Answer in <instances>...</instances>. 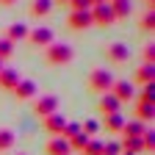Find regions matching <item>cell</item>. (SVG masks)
<instances>
[{
    "mask_svg": "<svg viewBox=\"0 0 155 155\" xmlns=\"http://www.w3.org/2000/svg\"><path fill=\"white\" fill-rule=\"evenodd\" d=\"M86 86H89V91H94V94H108L111 86H114L111 69H91L89 78H86Z\"/></svg>",
    "mask_w": 155,
    "mask_h": 155,
    "instance_id": "obj_1",
    "label": "cell"
},
{
    "mask_svg": "<svg viewBox=\"0 0 155 155\" xmlns=\"http://www.w3.org/2000/svg\"><path fill=\"white\" fill-rule=\"evenodd\" d=\"M72 58H75V50L64 42H53V45L45 47V61L47 64H69Z\"/></svg>",
    "mask_w": 155,
    "mask_h": 155,
    "instance_id": "obj_2",
    "label": "cell"
},
{
    "mask_svg": "<svg viewBox=\"0 0 155 155\" xmlns=\"http://www.w3.org/2000/svg\"><path fill=\"white\" fill-rule=\"evenodd\" d=\"M33 111L42 116H50V114H58V97L55 94H42V97H36L33 100Z\"/></svg>",
    "mask_w": 155,
    "mask_h": 155,
    "instance_id": "obj_3",
    "label": "cell"
},
{
    "mask_svg": "<svg viewBox=\"0 0 155 155\" xmlns=\"http://www.w3.org/2000/svg\"><path fill=\"white\" fill-rule=\"evenodd\" d=\"M91 22L94 25H114V11L108 3H100V6H91Z\"/></svg>",
    "mask_w": 155,
    "mask_h": 155,
    "instance_id": "obj_4",
    "label": "cell"
},
{
    "mask_svg": "<svg viewBox=\"0 0 155 155\" xmlns=\"http://www.w3.org/2000/svg\"><path fill=\"white\" fill-rule=\"evenodd\" d=\"M105 55H108L111 64H125L127 58H130V47H127L125 42H114V45H108Z\"/></svg>",
    "mask_w": 155,
    "mask_h": 155,
    "instance_id": "obj_5",
    "label": "cell"
},
{
    "mask_svg": "<svg viewBox=\"0 0 155 155\" xmlns=\"http://www.w3.org/2000/svg\"><path fill=\"white\" fill-rule=\"evenodd\" d=\"M36 81H31V78H19V83L14 86V97L17 100H33L36 97Z\"/></svg>",
    "mask_w": 155,
    "mask_h": 155,
    "instance_id": "obj_6",
    "label": "cell"
},
{
    "mask_svg": "<svg viewBox=\"0 0 155 155\" xmlns=\"http://www.w3.org/2000/svg\"><path fill=\"white\" fill-rule=\"evenodd\" d=\"M28 42H31L33 47H47V45H53V31L45 28V25H39V28H33V31L28 33Z\"/></svg>",
    "mask_w": 155,
    "mask_h": 155,
    "instance_id": "obj_7",
    "label": "cell"
},
{
    "mask_svg": "<svg viewBox=\"0 0 155 155\" xmlns=\"http://www.w3.org/2000/svg\"><path fill=\"white\" fill-rule=\"evenodd\" d=\"M64 125H67V116H64V114H50V116H45V119H42V127L53 136V139H55V136H61Z\"/></svg>",
    "mask_w": 155,
    "mask_h": 155,
    "instance_id": "obj_8",
    "label": "cell"
},
{
    "mask_svg": "<svg viewBox=\"0 0 155 155\" xmlns=\"http://www.w3.org/2000/svg\"><path fill=\"white\" fill-rule=\"evenodd\" d=\"M67 25H69L72 31L91 28V25H94V22H91V11H69V17H67Z\"/></svg>",
    "mask_w": 155,
    "mask_h": 155,
    "instance_id": "obj_9",
    "label": "cell"
},
{
    "mask_svg": "<svg viewBox=\"0 0 155 155\" xmlns=\"http://www.w3.org/2000/svg\"><path fill=\"white\" fill-rule=\"evenodd\" d=\"M108 94H114L119 103H127L130 97H133V83L130 81H114V86H111Z\"/></svg>",
    "mask_w": 155,
    "mask_h": 155,
    "instance_id": "obj_10",
    "label": "cell"
},
{
    "mask_svg": "<svg viewBox=\"0 0 155 155\" xmlns=\"http://www.w3.org/2000/svg\"><path fill=\"white\" fill-rule=\"evenodd\" d=\"M45 152H47V155H72V147H69V141H67V139L55 136V139H50V141H47Z\"/></svg>",
    "mask_w": 155,
    "mask_h": 155,
    "instance_id": "obj_11",
    "label": "cell"
},
{
    "mask_svg": "<svg viewBox=\"0 0 155 155\" xmlns=\"http://www.w3.org/2000/svg\"><path fill=\"white\" fill-rule=\"evenodd\" d=\"M28 33H31V28L25 22H11L6 31V39L8 42H22V39H28Z\"/></svg>",
    "mask_w": 155,
    "mask_h": 155,
    "instance_id": "obj_12",
    "label": "cell"
},
{
    "mask_svg": "<svg viewBox=\"0 0 155 155\" xmlns=\"http://www.w3.org/2000/svg\"><path fill=\"white\" fill-rule=\"evenodd\" d=\"M17 83H19V72L17 69H0V89L14 91Z\"/></svg>",
    "mask_w": 155,
    "mask_h": 155,
    "instance_id": "obj_13",
    "label": "cell"
},
{
    "mask_svg": "<svg viewBox=\"0 0 155 155\" xmlns=\"http://www.w3.org/2000/svg\"><path fill=\"white\" fill-rule=\"evenodd\" d=\"M111 11H114V19H127L130 17V8H133V3L130 0H111Z\"/></svg>",
    "mask_w": 155,
    "mask_h": 155,
    "instance_id": "obj_14",
    "label": "cell"
},
{
    "mask_svg": "<svg viewBox=\"0 0 155 155\" xmlns=\"http://www.w3.org/2000/svg\"><path fill=\"white\" fill-rule=\"evenodd\" d=\"M119 105H122V103L116 100L114 94H103V97H100V111H103L105 116H111V114H119Z\"/></svg>",
    "mask_w": 155,
    "mask_h": 155,
    "instance_id": "obj_15",
    "label": "cell"
},
{
    "mask_svg": "<svg viewBox=\"0 0 155 155\" xmlns=\"http://www.w3.org/2000/svg\"><path fill=\"white\" fill-rule=\"evenodd\" d=\"M144 130H147V125H144V122L133 119V122H125L122 136H127V139H141V133H144Z\"/></svg>",
    "mask_w": 155,
    "mask_h": 155,
    "instance_id": "obj_16",
    "label": "cell"
},
{
    "mask_svg": "<svg viewBox=\"0 0 155 155\" xmlns=\"http://www.w3.org/2000/svg\"><path fill=\"white\" fill-rule=\"evenodd\" d=\"M136 119H139V122H152L155 119V105H147V103H139V105H136Z\"/></svg>",
    "mask_w": 155,
    "mask_h": 155,
    "instance_id": "obj_17",
    "label": "cell"
},
{
    "mask_svg": "<svg viewBox=\"0 0 155 155\" xmlns=\"http://www.w3.org/2000/svg\"><path fill=\"white\" fill-rule=\"evenodd\" d=\"M53 11V0H33L31 3V14L33 17H47Z\"/></svg>",
    "mask_w": 155,
    "mask_h": 155,
    "instance_id": "obj_18",
    "label": "cell"
},
{
    "mask_svg": "<svg viewBox=\"0 0 155 155\" xmlns=\"http://www.w3.org/2000/svg\"><path fill=\"white\" fill-rule=\"evenodd\" d=\"M122 152H133V155H139V152H144V144H141V139H127V136H122Z\"/></svg>",
    "mask_w": 155,
    "mask_h": 155,
    "instance_id": "obj_19",
    "label": "cell"
},
{
    "mask_svg": "<svg viewBox=\"0 0 155 155\" xmlns=\"http://www.w3.org/2000/svg\"><path fill=\"white\" fill-rule=\"evenodd\" d=\"M105 127H108V133H122V127H125V116H122V114H111V116H105Z\"/></svg>",
    "mask_w": 155,
    "mask_h": 155,
    "instance_id": "obj_20",
    "label": "cell"
},
{
    "mask_svg": "<svg viewBox=\"0 0 155 155\" xmlns=\"http://www.w3.org/2000/svg\"><path fill=\"white\" fill-rule=\"evenodd\" d=\"M136 81H139L141 86H147V83H155V67H150V64H144L139 72H136Z\"/></svg>",
    "mask_w": 155,
    "mask_h": 155,
    "instance_id": "obj_21",
    "label": "cell"
},
{
    "mask_svg": "<svg viewBox=\"0 0 155 155\" xmlns=\"http://www.w3.org/2000/svg\"><path fill=\"white\" fill-rule=\"evenodd\" d=\"M14 141H17L14 130H8V127H3V130H0V152L11 150V147H14Z\"/></svg>",
    "mask_w": 155,
    "mask_h": 155,
    "instance_id": "obj_22",
    "label": "cell"
},
{
    "mask_svg": "<svg viewBox=\"0 0 155 155\" xmlns=\"http://www.w3.org/2000/svg\"><path fill=\"white\" fill-rule=\"evenodd\" d=\"M139 103H147V105H155V83H147L141 91H139Z\"/></svg>",
    "mask_w": 155,
    "mask_h": 155,
    "instance_id": "obj_23",
    "label": "cell"
},
{
    "mask_svg": "<svg viewBox=\"0 0 155 155\" xmlns=\"http://www.w3.org/2000/svg\"><path fill=\"white\" fill-rule=\"evenodd\" d=\"M81 152H83V155H103V141H100V139H89Z\"/></svg>",
    "mask_w": 155,
    "mask_h": 155,
    "instance_id": "obj_24",
    "label": "cell"
},
{
    "mask_svg": "<svg viewBox=\"0 0 155 155\" xmlns=\"http://www.w3.org/2000/svg\"><path fill=\"white\" fill-rule=\"evenodd\" d=\"M78 133H81V122H69L67 119V125H64V130H61V139H72V136H78Z\"/></svg>",
    "mask_w": 155,
    "mask_h": 155,
    "instance_id": "obj_25",
    "label": "cell"
},
{
    "mask_svg": "<svg viewBox=\"0 0 155 155\" xmlns=\"http://www.w3.org/2000/svg\"><path fill=\"white\" fill-rule=\"evenodd\" d=\"M141 144H144V152L155 150V130H144L141 133Z\"/></svg>",
    "mask_w": 155,
    "mask_h": 155,
    "instance_id": "obj_26",
    "label": "cell"
},
{
    "mask_svg": "<svg viewBox=\"0 0 155 155\" xmlns=\"http://www.w3.org/2000/svg\"><path fill=\"white\" fill-rule=\"evenodd\" d=\"M100 130V125H97L94 119H86V122H81V133L83 136H89V139H94V133Z\"/></svg>",
    "mask_w": 155,
    "mask_h": 155,
    "instance_id": "obj_27",
    "label": "cell"
},
{
    "mask_svg": "<svg viewBox=\"0 0 155 155\" xmlns=\"http://www.w3.org/2000/svg\"><path fill=\"white\" fill-rule=\"evenodd\" d=\"M86 141H89V136H83V133H78V136H72V139H69V147H72V152H75V150L81 152V150L86 147Z\"/></svg>",
    "mask_w": 155,
    "mask_h": 155,
    "instance_id": "obj_28",
    "label": "cell"
},
{
    "mask_svg": "<svg viewBox=\"0 0 155 155\" xmlns=\"http://www.w3.org/2000/svg\"><path fill=\"white\" fill-rule=\"evenodd\" d=\"M141 55H144V64H150V67H155V45H144V50H141Z\"/></svg>",
    "mask_w": 155,
    "mask_h": 155,
    "instance_id": "obj_29",
    "label": "cell"
},
{
    "mask_svg": "<svg viewBox=\"0 0 155 155\" xmlns=\"http://www.w3.org/2000/svg\"><path fill=\"white\" fill-rule=\"evenodd\" d=\"M14 53V42H8V39H0V61L3 58H8Z\"/></svg>",
    "mask_w": 155,
    "mask_h": 155,
    "instance_id": "obj_30",
    "label": "cell"
},
{
    "mask_svg": "<svg viewBox=\"0 0 155 155\" xmlns=\"http://www.w3.org/2000/svg\"><path fill=\"white\" fill-rule=\"evenodd\" d=\"M141 28H144V31H155V11H147V14L141 17Z\"/></svg>",
    "mask_w": 155,
    "mask_h": 155,
    "instance_id": "obj_31",
    "label": "cell"
},
{
    "mask_svg": "<svg viewBox=\"0 0 155 155\" xmlns=\"http://www.w3.org/2000/svg\"><path fill=\"white\" fill-rule=\"evenodd\" d=\"M103 155H122V147L116 141H108V144H103Z\"/></svg>",
    "mask_w": 155,
    "mask_h": 155,
    "instance_id": "obj_32",
    "label": "cell"
},
{
    "mask_svg": "<svg viewBox=\"0 0 155 155\" xmlns=\"http://www.w3.org/2000/svg\"><path fill=\"white\" fill-rule=\"evenodd\" d=\"M69 6H72V11H91L89 0H69Z\"/></svg>",
    "mask_w": 155,
    "mask_h": 155,
    "instance_id": "obj_33",
    "label": "cell"
},
{
    "mask_svg": "<svg viewBox=\"0 0 155 155\" xmlns=\"http://www.w3.org/2000/svg\"><path fill=\"white\" fill-rule=\"evenodd\" d=\"M144 3H147V8H150V11H155V0H144Z\"/></svg>",
    "mask_w": 155,
    "mask_h": 155,
    "instance_id": "obj_34",
    "label": "cell"
},
{
    "mask_svg": "<svg viewBox=\"0 0 155 155\" xmlns=\"http://www.w3.org/2000/svg\"><path fill=\"white\" fill-rule=\"evenodd\" d=\"M17 0H0V6H14Z\"/></svg>",
    "mask_w": 155,
    "mask_h": 155,
    "instance_id": "obj_35",
    "label": "cell"
},
{
    "mask_svg": "<svg viewBox=\"0 0 155 155\" xmlns=\"http://www.w3.org/2000/svg\"><path fill=\"white\" fill-rule=\"evenodd\" d=\"M89 3H91V6H100V3H105V0H89Z\"/></svg>",
    "mask_w": 155,
    "mask_h": 155,
    "instance_id": "obj_36",
    "label": "cell"
},
{
    "mask_svg": "<svg viewBox=\"0 0 155 155\" xmlns=\"http://www.w3.org/2000/svg\"><path fill=\"white\" fill-rule=\"evenodd\" d=\"M53 3H69V0H53Z\"/></svg>",
    "mask_w": 155,
    "mask_h": 155,
    "instance_id": "obj_37",
    "label": "cell"
},
{
    "mask_svg": "<svg viewBox=\"0 0 155 155\" xmlns=\"http://www.w3.org/2000/svg\"><path fill=\"white\" fill-rule=\"evenodd\" d=\"M122 155H133V152H122Z\"/></svg>",
    "mask_w": 155,
    "mask_h": 155,
    "instance_id": "obj_38",
    "label": "cell"
},
{
    "mask_svg": "<svg viewBox=\"0 0 155 155\" xmlns=\"http://www.w3.org/2000/svg\"><path fill=\"white\" fill-rule=\"evenodd\" d=\"M0 69H3V61H0Z\"/></svg>",
    "mask_w": 155,
    "mask_h": 155,
    "instance_id": "obj_39",
    "label": "cell"
},
{
    "mask_svg": "<svg viewBox=\"0 0 155 155\" xmlns=\"http://www.w3.org/2000/svg\"><path fill=\"white\" fill-rule=\"evenodd\" d=\"M105 3H111V0H105Z\"/></svg>",
    "mask_w": 155,
    "mask_h": 155,
    "instance_id": "obj_40",
    "label": "cell"
},
{
    "mask_svg": "<svg viewBox=\"0 0 155 155\" xmlns=\"http://www.w3.org/2000/svg\"><path fill=\"white\" fill-rule=\"evenodd\" d=\"M19 155H22V152H19Z\"/></svg>",
    "mask_w": 155,
    "mask_h": 155,
    "instance_id": "obj_41",
    "label": "cell"
}]
</instances>
